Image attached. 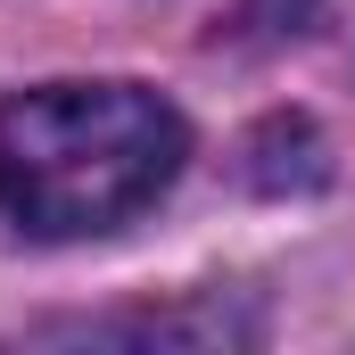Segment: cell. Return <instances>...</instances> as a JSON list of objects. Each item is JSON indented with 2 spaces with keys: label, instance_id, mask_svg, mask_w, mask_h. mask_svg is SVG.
<instances>
[{
  "label": "cell",
  "instance_id": "1",
  "mask_svg": "<svg viewBox=\"0 0 355 355\" xmlns=\"http://www.w3.org/2000/svg\"><path fill=\"white\" fill-rule=\"evenodd\" d=\"M182 157V116L141 83L17 91L0 107V215L33 240H91L157 207Z\"/></svg>",
  "mask_w": 355,
  "mask_h": 355
}]
</instances>
